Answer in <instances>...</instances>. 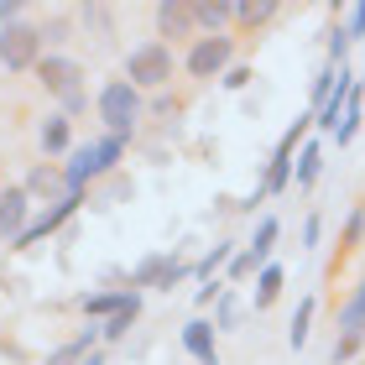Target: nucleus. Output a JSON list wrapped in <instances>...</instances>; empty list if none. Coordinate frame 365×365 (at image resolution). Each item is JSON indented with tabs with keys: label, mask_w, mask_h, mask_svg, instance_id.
I'll return each mask as SVG.
<instances>
[{
	"label": "nucleus",
	"mask_w": 365,
	"mask_h": 365,
	"mask_svg": "<svg viewBox=\"0 0 365 365\" xmlns=\"http://www.w3.org/2000/svg\"><path fill=\"white\" fill-rule=\"evenodd\" d=\"M178 277V261H146L141 267V282H173Z\"/></svg>",
	"instance_id": "nucleus-14"
},
{
	"label": "nucleus",
	"mask_w": 365,
	"mask_h": 365,
	"mask_svg": "<svg viewBox=\"0 0 365 365\" xmlns=\"http://www.w3.org/2000/svg\"><path fill=\"white\" fill-rule=\"evenodd\" d=\"M84 350H89V334H84V339H73V344H68V350H58V355H53V360H47V365H73V360H78V355H84Z\"/></svg>",
	"instance_id": "nucleus-17"
},
{
	"label": "nucleus",
	"mask_w": 365,
	"mask_h": 365,
	"mask_svg": "<svg viewBox=\"0 0 365 365\" xmlns=\"http://www.w3.org/2000/svg\"><path fill=\"white\" fill-rule=\"evenodd\" d=\"M31 188H42V193H53V188H58V178H53V173H47V168H37V173H31Z\"/></svg>",
	"instance_id": "nucleus-23"
},
{
	"label": "nucleus",
	"mask_w": 365,
	"mask_h": 365,
	"mask_svg": "<svg viewBox=\"0 0 365 365\" xmlns=\"http://www.w3.org/2000/svg\"><path fill=\"white\" fill-rule=\"evenodd\" d=\"M350 99H355V89H350V78L339 73V89H329V99H324V110H319V125H329V130H339V110H350Z\"/></svg>",
	"instance_id": "nucleus-8"
},
{
	"label": "nucleus",
	"mask_w": 365,
	"mask_h": 365,
	"mask_svg": "<svg viewBox=\"0 0 365 365\" xmlns=\"http://www.w3.org/2000/svg\"><path fill=\"white\" fill-rule=\"evenodd\" d=\"M350 31H355V37L365 31V6H355V11H350Z\"/></svg>",
	"instance_id": "nucleus-25"
},
{
	"label": "nucleus",
	"mask_w": 365,
	"mask_h": 365,
	"mask_svg": "<svg viewBox=\"0 0 365 365\" xmlns=\"http://www.w3.org/2000/svg\"><path fill=\"white\" fill-rule=\"evenodd\" d=\"M188 21H193V11H188V6H162V26H168V31H182Z\"/></svg>",
	"instance_id": "nucleus-15"
},
{
	"label": "nucleus",
	"mask_w": 365,
	"mask_h": 365,
	"mask_svg": "<svg viewBox=\"0 0 365 365\" xmlns=\"http://www.w3.org/2000/svg\"><path fill=\"white\" fill-rule=\"evenodd\" d=\"M235 16H240V21H267L272 6H235Z\"/></svg>",
	"instance_id": "nucleus-22"
},
{
	"label": "nucleus",
	"mask_w": 365,
	"mask_h": 365,
	"mask_svg": "<svg viewBox=\"0 0 365 365\" xmlns=\"http://www.w3.org/2000/svg\"><path fill=\"white\" fill-rule=\"evenodd\" d=\"M21 220H26V193L11 188L6 198H0V230H6V235H26Z\"/></svg>",
	"instance_id": "nucleus-9"
},
{
	"label": "nucleus",
	"mask_w": 365,
	"mask_h": 365,
	"mask_svg": "<svg viewBox=\"0 0 365 365\" xmlns=\"http://www.w3.org/2000/svg\"><path fill=\"white\" fill-rule=\"evenodd\" d=\"M277 292H282V272H277V267H267V272H261V287H256V303L267 308Z\"/></svg>",
	"instance_id": "nucleus-13"
},
{
	"label": "nucleus",
	"mask_w": 365,
	"mask_h": 365,
	"mask_svg": "<svg viewBox=\"0 0 365 365\" xmlns=\"http://www.w3.org/2000/svg\"><path fill=\"white\" fill-rule=\"evenodd\" d=\"M99 115H105L115 130H130V120H136V89L130 84H110L105 94H99Z\"/></svg>",
	"instance_id": "nucleus-3"
},
{
	"label": "nucleus",
	"mask_w": 365,
	"mask_h": 365,
	"mask_svg": "<svg viewBox=\"0 0 365 365\" xmlns=\"http://www.w3.org/2000/svg\"><path fill=\"white\" fill-rule=\"evenodd\" d=\"M37 31L31 26H6L0 31V63L6 68H26V63H37Z\"/></svg>",
	"instance_id": "nucleus-2"
},
{
	"label": "nucleus",
	"mask_w": 365,
	"mask_h": 365,
	"mask_svg": "<svg viewBox=\"0 0 365 365\" xmlns=\"http://www.w3.org/2000/svg\"><path fill=\"white\" fill-rule=\"evenodd\" d=\"M272 240H277V220H267V225H261V230H256V245H251V251H245V256H235V277H245V272H256L261 261H267V251H272Z\"/></svg>",
	"instance_id": "nucleus-7"
},
{
	"label": "nucleus",
	"mask_w": 365,
	"mask_h": 365,
	"mask_svg": "<svg viewBox=\"0 0 365 365\" xmlns=\"http://www.w3.org/2000/svg\"><path fill=\"white\" fill-rule=\"evenodd\" d=\"M115 157H120V136H110V141H99V146H84V152L68 162V188L78 193V182L94 178V173H105Z\"/></svg>",
	"instance_id": "nucleus-1"
},
{
	"label": "nucleus",
	"mask_w": 365,
	"mask_h": 365,
	"mask_svg": "<svg viewBox=\"0 0 365 365\" xmlns=\"http://www.w3.org/2000/svg\"><path fill=\"white\" fill-rule=\"evenodd\" d=\"M344 329H350V334H365V287L355 292V303L350 308H344V319H339Z\"/></svg>",
	"instance_id": "nucleus-11"
},
{
	"label": "nucleus",
	"mask_w": 365,
	"mask_h": 365,
	"mask_svg": "<svg viewBox=\"0 0 365 365\" xmlns=\"http://www.w3.org/2000/svg\"><path fill=\"white\" fill-rule=\"evenodd\" d=\"M355 350H360V334H344V339H339V350H334V360H350Z\"/></svg>",
	"instance_id": "nucleus-24"
},
{
	"label": "nucleus",
	"mask_w": 365,
	"mask_h": 365,
	"mask_svg": "<svg viewBox=\"0 0 365 365\" xmlns=\"http://www.w3.org/2000/svg\"><path fill=\"white\" fill-rule=\"evenodd\" d=\"M84 365H99V360H94V355H89V360H84Z\"/></svg>",
	"instance_id": "nucleus-26"
},
{
	"label": "nucleus",
	"mask_w": 365,
	"mask_h": 365,
	"mask_svg": "<svg viewBox=\"0 0 365 365\" xmlns=\"http://www.w3.org/2000/svg\"><path fill=\"white\" fill-rule=\"evenodd\" d=\"M193 16H198V21H225L230 6H193Z\"/></svg>",
	"instance_id": "nucleus-21"
},
{
	"label": "nucleus",
	"mask_w": 365,
	"mask_h": 365,
	"mask_svg": "<svg viewBox=\"0 0 365 365\" xmlns=\"http://www.w3.org/2000/svg\"><path fill=\"white\" fill-rule=\"evenodd\" d=\"M42 141H47V146H53V152H58V146L68 141V125H63V120H53V125L42 130Z\"/></svg>",
	"instance_id": "nucleus-19"
},
{
	"label": "nucleus",
	"mask_w": 365,
	"mask_h": 365,
	"mask_svg": "<svg viewBox=\"0 0 365 365\" xmlns=\"http://www.w3.org/2000/svg\"><path fill=\"white\" fill-rule=\"evenodd\" d=\"M37 73H42V84H47V89H58L63 99H68V105H78V68H73V63H63V58H47Z\"/></svg>",
	"instance_id": "nucleus-6"
},
{
	"label": "nucleus",
	"mask_w": 365,
	"mask_h": 365,
	"mask_svg": "<svg viewBox=\"0 0 365 365\" xmlns=\"http://www.w3.org/2000/svg\"><path fill=\"white\" fill-rule=\"evenodd\" d=\"M130 319H136V297H130V303H125V308L110 319V329H105V334H125V329H130Z\"/></svg>",
	"instance_id": "nucleus-18"
},
{
	"label": "nucleus",
	"mask_w": 365,
	"mask_h": 365,
	"mask_svg": "<svg viewBox=\"0 0 365 365\" xmlns=\"http://www.w3.org/2000/svg\"><path fill=\"white\" fill-rule=\"evenodd\" d=\"M225 63H230V42H225V37H204V42H198V47H193V58H188V68H193L198 78H209V73H220V68H225Z\"/></svg>",
	"instance_id": "nucleus-5"
},
{
	"label": "nucleus",
	"mask_w": 365,
	"mask_h": 365,
	"mask_svg": "<svg viewBox=\"0 0 365 365\" xmlns=\"http://www.w3.org/2000/svg\"><path fill=\"white\" fill-rule=\"evenodd\" d=\"M319 146H308V152H303V162H297V182H313V178H319Z\"/></svg>",
	"instance_id": "nucleus-16"
},
{
	"label": "nucleus",
	"mask_w": 365,
	"mask_h": 365,
	"mask_svg": "<svg viewBox=\"0 0 365 365\" xmlns=\"http://www.w3.org/2000/svg\"><path fill=\"white\" fill-rule=\"evenodd\" d=\"M188 350L204 360V365H214V339H209V324H188Z\"/></svg>",
	"instance_id": "nucleus-10"
},
{
	"label": "nucleus",
	"mask_w": 365,
	"mask_h": 365,
	"mask_svg": "<svg viewBox=\"0 0 365 365\" xmlns=\"http://www.w3.org/2000/svg\"><path fill=\"white\" fill-rule=\"evenodd\" d=\"M168 73H173L168 47H141V53L130 58V84H162Z\"/></svg>",
	"instance_id": "nucleus-4"
},
{
	"label": "nucleus",
	"mask_w": 365,
	"mask_h": 365,
	"mask_svg": "<svg viewBox=\"0 0 365 365\" xmlns=\"http://www.w3.org/2000/svg\"><path fill=\"white\" fill-rule=\"evenodd\" d=\"M130 303V297H94V303H89V313H120Z\"/></svg>",
	"instance_id": "nucleus-20"
},
{
	"label": "nucleus",
	"mask_w": 365,
	"mask_h": 365,
	"mask_svg": "<svg viewBox=\"0 0 365 365\" xmlns=\"http://www.w3.org/2000/svg\"><path fill=\"white\" fill-rule=\"evenodd\" d=\"M308 324H313V303H297V319H292V350L308 344Z\"/></svg>",
	"instance_id": "nucleus-12"
}]
</instances>
